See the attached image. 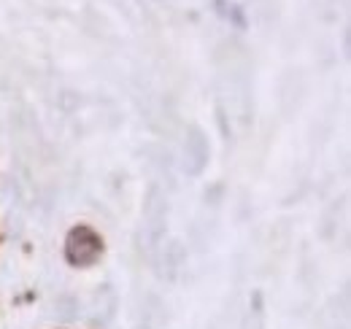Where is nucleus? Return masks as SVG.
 <instances>
[{
    "instance_id": "1",
    "label": "nucleus",
    "mask_w": 351,
    "mask_h": 329,
    "mask_svg": "<svg viewBox=\"0 0 351 329\" xmlns=\"http://www.w3.org/2000/svg\"><path fill=\"white\" fill-rule=\"evenodd\" d=\"M100 254H103V241L89 227H76L65 241V256L76 267H89Z\"/></svg>"
},
{
    "instance_id": "2",
    "label": "nucleus",
    "mask_w": 351,
    "mask_h": 329,
    "mask_svg": "<svg viewBox=\"0 0 351 329\" xmlns=\"http://www.w3.org/2000/svg\"><path fill=\"white\" fill-rule=\"evenodd\" d=\"M308 84L303 71H284L278 79V108L284 119H295V114L300 111L303 100H306Z\"/></svg>"
},
{
    "instance_id": "3",
    "label": "nucleus",
    "mask_w": 351,
    "mask_h": 329,
    "mask_svg": "<svg viewBox=\"0 0 351 329\" xmlns=\"http://www.w3.org/2000/svg\"><path fill=\"white\" fill-rule=\"evenodd\" d=\"M208 138L200 127H189L186 135H184V160H181V167L186 170V175H200L203 167L208 164Z\"/></svg>"
},
{
    "instance_id": "4",
    "label": "nucleus",
    "mask_w": 351,
    "mask_h": 329,
    "mask_svg": "<svg viewBox=\"0 0 351 329\" xmlns=\"http://www.w3.org/2000/svg\"><path fill=\"white\" fill-rule=\"evenodd\" d=\"M154 262H157V276L173 281L176 276H178V270L184 267V262H186V246L181 241H168L165 246L157 251Z\"/></svg>"
},
{
    "instance_id": "5",
    "label": "nucleus",
    "mask_w": 351,
    "mask_h": 329,
    "mask_svg": "<svg viewBox=\"0 0 351 329\" xmlns=\"http://www.w3.org/2000/svg\"><path fill=\"white\" fill-rule=\"evenodd\" d=\"M138 154L152 164V167L160 173V178L168 181V186L173 189L176 181H173V151H171V149H165L162 143H146V146L138 149Z\"/></svg>"
},
{
    "instance_id": "6",
    "label": "nucleus",
    "mask_w": 351,
    "mask_h": 329,
    "mask_svg": "<svg viewBox=\"0 0 351 329\" xmlns=\"http://www.w3.org/2000/svg\"><path fill=\"white\" fill-rule=\"evenodd\" d=\"M171 321V313H168V305L154 294H143L141 300V329H162Z\"/></svg>"
},
{
    "instance_id": "7",
    "label": "nucleus",
    "mask_w": 351,
    "mask_h": 329,
    "mask_svg": "<svg viewBox=\"0 0 351 329\" xmlns=\"http://www.w3.org/2000/svg\"><path fill=\"white\" fill-rule=\"evenodd\" d=\"M92 308H95V313H97V319H95V321H100L103 327L117 316L119 297H117V291H114L111 284H103V287L95 289V294H92Z\"/></svg>"
},
{
    "instance_id": "8",
    "label": "nucleus",
    "mask_w": 351,
    "mask_h": 329,
    "mask_svg": "<svg viewBox=\"0 0 351 329\" xmlns=\"http://www.w3.org/2000/svg\"><path fill=\"white\" fill-rule=\"evenodd\" d=\"M346 210V197L341 200H332L330 206L324 208L322 213V221H319V238L322 241H332L338 235V221H341V213Z\"/></svg>"
},
{
    "instance_id": "9",
    "label": "nucleus",
    "mask_w": 351,
    "mask_h": 329,
    "mask_svg": "<svg viewBox=\"0 0 351 329\" xmlns=\"http://www.w3.org/2000/svg\"><path fill=\"white\" fill-rule=\"evenodd\" d=\"M51 310H54V319H57V321L71 324V321H76V319H79V313H82V302H79V297H76V294L62 291V294H57V300H54Z\"/></svg>"
},
{
    "instance_id": "10",
    "label": "nucleus",
    "mask_w": 351,
    "mask_h": 329,
    "mask_svg": "<svg viewBox=\"0 0 351 329\" xmlns=\"http://www.w3.org/2000/svg\"><path fill=\"white\" fill-rule=\"evenodd\" d=\"M241 329H265V308L260 291L252 294V308L241 316Z\"/></svg>"
},
{
    "instance_id": "11",
    "label": "nucleus",
    "mask_w": 351,
    "mask_h": 329,
    "mask_svg": "<svg viewBox=\"0 0 351 329\" xmlns=\"http://www.w3.org/2000/svg\"><path fill=\"white\" fill-rule=\"evenodd\" d=\"M82 27H84V33H89V36H95V38H106L108 36V22L95 11V8H84V14H82Z\"/></svg>"
},
{
    "instance_id": "12",
    "label": "nucleus",
    "mask_w": 351,
    "mask_h": 329,
    "mask_svg": "<svg viewBox=\"0 0 351 329\" xmlns=\"http://www.w3.org/2000/svg\"><path fill=\"white\" fill-rule=\"evenodd\" d=\"M0 195L11 203V206H22L25 203V186L16 175H3L0 178Z\"/></svg>"
},
{
    "instance_id": "13",
    "label": "nucleus",
    "mask_w": 351,
    "mask_h": 329,
    "mask_svg": "<svg viewBox=\"0 0 351 329\" xmlns=\"http://www.w3.org/2000/svg\"><path fill=\"white\" fill-rule=\"evenodd\" d=\"M82 106H84V97H82L79 92L65 89V92H60V95H57V108H60L62 114H76Z\"/></svg>"
},
{
    "instance_id": "14",
    "label": "nucleus",
    "mask_w": 351,
    "mask_h": 329,
    "mask_svg": "<svg viewBox=\"0 0 351 329\" xmlns=\"http://www.w3.org/2000/svg\"><path fill=\"white\" fill-rule=\"evenodd\" d=\"M298 278L306 289H316V281H319V270H316V262L313 259H303L300 270H298Z\"/></svg>"
},
{
    "instance_id": "15",
    "label": "nucleus",
    "mask_w": 351,
    "mask_h": 329,
    "mask_svg": "<svg viewBox=\"0 0 351 329\" xmlns=\"http://www.w3.org/2000/svg\"><path fill=\"white\" fill-rule=\"evenodd\" d=\"M186 235H189V243L195 246V251H206L208 243H211V238L206 235V230L200 227V221H197V219L189 224V232H186Z\"/></svg>"
},
{
    "instance_id": "16",
    "label": "nucleus",
    "mask_w": 351,
    "mask_h": 329,
    "mask_svg": "<svg viewBox=\"0 0 351 329\" xmlns=\"http://www.w3.org/2000/svg\"><path fill=\"white\" fill-rule=\"evenodd\" d=\"M330 132H332V124H330V122L311 124V149H313V146H322V143H327Z\"/></svg>"
},
{
    "instance_id": "17",
    "label": "nucleus",
    "mask_w": 351,
    "mask_h": 329,
    "mask_svg": "<svg viewBox=\"0 0 351 329\" xmlns=\"http://www.w3.org/2000/svg\"><path fill=\"white\" fill-rule=\"evenodd\" d=\"M203 200H206V206L219 208L221 200H224V184H211V186H206V192H203Z\"/></svg>"
},
{
    "instance_id": "18",
    "label": "nucleus",
    "mask_w": 351,
    "mask_h": 329,
    "mask_svg": "<svg viewBox=\"0 0 351 329\" xmlns=\"http://www.w3.org/2000/svg\"><path fill=\"white\" fill-rule=\"evenodd\" d=\"M252 216V203H249V195L241 192V203H238V221H246Z\"/></svg>"
},
{
    "instance_id": "19",
    "label": "nucleus",
    "mask_w": 351,
    "mask_h": 329,
    "mask_svg": "<svg viewBox=\"0 0 351 329\" xmlns=\"http://www.w3.org/2000/svg\"><path fill=\"white\" fill-rule=\"evenodd\" d=\"M316 57H319L324 65H327V62H332V60H335V54H332V46H330L327 41H322V43H319V51H316Z\"/></svg>"
},
{
    "instance_id": "20",
    "label": "nucleus",
    "mask_w": 351,
    "mask_h": 329,
    "mask_svg": "<svg viewBox=\"0 0 351 329\" xmlns=\"http://www.w3.org/2000/svg\"><path fill=\"white\" fill-rule=\"evenodd\" d=\"M217 119H219V130H221V135H224V141L230 143V127H227V117H224V111H217Z\"/></svg>"
},
{
    "instance_id": "21",
    "label": "nucleus",
    "mask_w": 351,
    "mask_h": 329,
    "mask_svg": "<svg viewBox=\"0 0 351 329\" xmlns=\"http://www.w3.org/2000/svg\"><path fill=\"white\" fill-rule=\"evenodd\" d=\"M211 329H217V327H211Z\"/></svg>"
}]
</instances>
